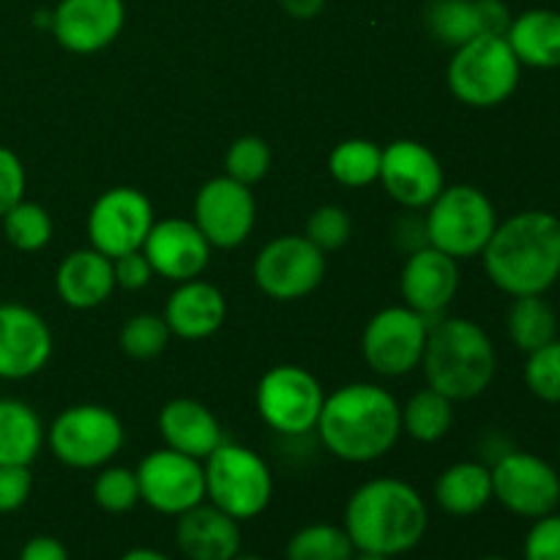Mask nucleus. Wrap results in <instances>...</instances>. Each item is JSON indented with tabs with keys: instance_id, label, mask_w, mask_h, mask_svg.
<instances>
[{
	"instance_id": "nucleus-1",
	"label": "nucleus",
	"mask_w": 560,
	"mask_h": 560,
	"mask_svg": "<svg viewBox=\"0 0 560 560\" xmlns=\"http://www.w3.org/2000/svg\"><path fill=\"white\" fill-rule=\"evenodd\" d=\"M481 262L487 279L509 299L545 295L560 282V219L541 208L503 219Z\"/></svg>"
},
{
	"instance_id": "nucleus-2",
	"label": "nucleus",
	"mask_w": 560,
	"mask_h": 560,
	"mask_svg": "<svg viewBox=\"0 0 560 560\" xmlns=\"http://www.w3.org/2000/svg\"><path fill=\"white\" fill-rule=\"evenodd\" d=\"M317 435L328 454L364 465L386 457L402 435L399 402L377 383H348L323 399Z\"/></svg>"
},
{
	"instance_id": "nucleus-3",
	"label": "nucleus",
	"mask_w": 560,
	"mask_h": 560,
	"mask_svg": "<svg viewBox=\"0 0 560 560\" xmlns=\"http://www.w3.org/2000/svg\"><path fill=\"white\" fill-rule=\"evenodd\" d=\"M430 512L413 485L402 479L364 481L345 506V525L350 541L361 552L397 558L416 550L424 539Z\"/></svg>"
},
{
	"instance_id": "nucleus-4",
	"label": "nucleus",
	"mask_w": 560,
	"mask_h": 560,
	"mask_svg": "<svg viewBox=\"0 0 560 560\" xmlns=\"http://www.w3.org/2000/svg\"><path fill=\"white\" fill-rule=\"evenodd\" d=\"M427 386L452 402H468L492 386L498 350L490 334L468 317H438L421 355Z\"/></svg>"
},
{
	"instance_id": "nucleus-5",
	"label": "nucleus",
	"mask_w": 560,
	"mask_h": 560,
	"mask_svg": "<svg viewBox=\"0 0 560 560\" xmlns=\"http://www.w3.org/2000/svg\"><path fill=\"white\" fill-rule=\"evenodd\" d=\"M523 66L509 47L506 36L479 33L454 49L446 69L448 91L459 104L474 109H492L517 93Z\"/></svg>"
},
{
	"instance_id": "nucleus-6",
	"label": "nucleus",
	"mask_w": 560,
	"mask_h": 560,
	"mask_svg": "<svg viewBox=\"0 0 560 560\" xmlns=\"http://www.w3.org/2000/svg\"><path fill=\"white\" fill-rule=\"evenodd\" d=\"M427 241L454 260L481 257L498 228V211L487 191L470 184L443 186L424 208Z\"/></svg>"
},
{
	"instance_id": "nucleus-7",
	"label": "nucleus",
	"mask_w": 560,
	"mask_h": 560,
	"mask_svg": "<svg viewBox=\"0 0 560 560\" xmlns=\"http://www.w3.org/2000/svg\"><path fill=\"white\" fill-rule=\"evenodd\" d=\"M206 498L244 523L260 517L273 498V474L266 459L241 443H222L206 457Z\"/></svg>"
},
{
	"instance_id": "nucleus-8",
	"label": "nucleus",
	"mask_w": 560,
	"mask_h": 560,
	"mask_svg": "<svg viewBox=\"0 0 560 560\" xmlns=\"http://www.w3.org/2000/svg\"><path fill=\"white\" fill-rule=\"evenodd\" d=\"M126 443L124 421L104 405L82 402L60 410L47 430V446L55 459L77 470L104 468Z\"/></svg>"
},
{
	"instance_id": "nucleus-9",
	"label": "nucleus",
	"mask_w": 560,
	"mask_h": 560,
	"mask_svg": "<svg viewBox=\"0 0 560 560\" xmlns=\"http://www.w3.org/2000/svg\"><path fill=\"white\" fill-rule=\"evenodd\" d=\"M320 381L299 364L271 366L255 392L257 413L273 432L288 438L306 435L317 427L323 410Z\"/></svg>"
},
{
	"instance_id": "nucleus-10",
	"label": "nucleus",
	"mask_w": 560,
	"mask_h": 560,
	"mask_svg": "<svg viewBox=\"0 0 560 560\" xmlns=\"http://www.w3.org/2000/svg\"><path fill=\"white\" fill-rule=\"evenodd\" d=\"M492 501L525 520H539L560 506V474L545 457L509 448L490 465Z\"/></svg>"
},
{
	"instance_id": "nucleus-11",
	"label": "nucleus",
	"mask_w": 560,
	"mask_h": 560,
	"mask_svg": "<svg viewBox=\"0 0 560 560\" xmlns=\"http://www.w3.org/2000/svg\"><path fill=\"white\" fill-rule=\"evenodd\" d=\"M432 323L410 306H386L364 328L361 353L366 366L383 377H402L421 366Z\"/></svg>"
},
{
	"instance_id": "nucleus-12",
	"label": "nucleus",
	"mask_w": 560,
	"mask_h": 560,
	"mask_svg": "<svg viewBox=\"0 0 560 560\" xmlns=\"http://www.w3.org/2000/svg\"><path fill=\"white\" fill-rule=\"evenodd\" d=\"M255 284L273 301H299L320 288L326 255L306 235H279L257 255Z\"/></svg>"
},
{
	"instance_id": "nucleus-13",
	"label": "nucleus",
	"mask_w": 560,
	"mask_h": 560,
	"mask_svg": "<svg viewBox=\"0 0 560 560\" xmlns=\"http://www.w3.org/2000/svg\"><path fill=\"white\" fill-rule=\"evenodd\" d=\"M135 474L140 501L164 517H180L206 501V468L189 454L156 448L137 465Z\"/></svg>"
},
{
	"instance_id": "nucleus-14",
	"label": "nucleus",
	"mask_w": 560,
	"mask_h": 560,
	"mask_svg": "<svg viewBox=\"0 0 560 560\" xmlns=\"http://www.w3.org/2000/svg\"><path fill=\"white\" fill-rule=\"evenodd\" d=\"M153 206L145 191L135 186H113L96 197L88 213V238L93 249L109 260L137 252L153 228Z\"/></svg>"
},
{
	"instance_id": "nucleus-15",
	"label": "nucleus",
	"mask_w": 560,
	"mask_h": 560,
	"mask_svg": "<svg viewBox=\"0 0 560 560\" xmlns=\"http://www.w3.org/2000/svg\"><path fill=\"white\" fill-rule=\"evenodd\" d=\"M213 249H235L252 235L257 222V200L252 186L238 184L230 175L206 180L195 197V219Z\"/></svg>"
},
{
	"instance_id": "nucleus-16",
	"label": "nucleus",
	"mask_w": 560,
	"mask_h": 560,
	"mask_svg": "<svg viewBox=\"0 0 560 560\" xmlns=\"http://www.w3.org/2000/svg\"><path fill=\"white\" fill-rule=\"evenodd\" d=\"M52 359V331L36 310L0 304V381H27Z\"/></svg>"
},
{
	"instance_id": "nucleus-17",
	"label": "nucleus",
	"mask_w": 560,
	"mask_h": 560,
	"mask_svg": "<svg viewBox=\"0 0 560 560\" xmlns=\"http://www.w3.org/2000/svg\"><path fill=\"white\" fill-rule=\"evenodd\" d=\"M377 180H383L392 200L408 211H424L446 186L438 156L416 140H394L383 148Z\"/></svg>"
},
{
	"instance_id": "nucleus-18",
	"label": "nucleus",
	"mask_w": 560,
	"mask_h": 560,
	"mask_svg": "<svg viewBox=\"0 0 560 560\" xmlns=\"http://www.w3.org/2000/svg\"><path fill=\"white\" fill-rule=\"evenodd\" d=\"M124 0H60L52 9V36L74 55L102 52L124 31Z\"/></svg>"
},
{
	"instance_id": "nucleus-19",
	"label": "nucleus",
	"mask_w": 560,
	"mask_h": 560,
	"mask_svg": "<svg viewBox=\"0 0 560 560\" xmlns=\"http://www.w3.org/2000/svg\"><path fill=\"white\" fill-rule=\"evenodd\" d=\"M399 293L405 306L435 323L459 293V260L435 246L410 252L399 273Z\"/></svg>"
},
{
	"instance_id": "nucleus-20",
	"label": "nucleus",
	"mask_w": 560,
	"mask_h": 560,
	"mask_svg": "<svg viewBox=\"0 0 560 560\" xmlns=\"http://www.w3.org/2000/svg\"><path fill=\"white\" fill-rule=\"evenodd\" d=\"M211 249L206 235L200 233L191 219H162L153 222L142 255L151 262L156 277L170 279V282H189L197 279L211 262Z\"/></svg>"
},
{
	"instance_id": "nucleus-21",
	"label": "nucleus",
	"mask_w": 560,
	"mask_h": 560,
	"mask_svg": "<svg viewBox=\"0 0 560 560\" xmlns=\"http://www.w3.org/2000/svg\"><path fill=\"white\" fill-rule=\"evenodd\" d=\"M162 317L170 334L186 339V342H197V339L213 337L222 328L224 317H228V301L217 284L202 282L197 277L189 282H178V288L170 293L167 304H164Z\"/></svg>"
},
{
	"instance_id": "nucleus-22",
	"label": "nucleus",
	"mask_w": 560,
	"mask_h": 560,
	"mask_svg": "<svg viewBox=\"0 0 560 560\" xmlns=\"http://www.w3.org/2000/svg\"><path fill=\"white\" fill-rule=\"evenodd\" d=\"M175 545L186 560H233L241 552V525L213 503H200L178 517Z\"/></svg>"
},
{
	"instance_id": "nucleus-23",
	"label": "nucleus",
	"mask_w": 560,
	"mask_h": 560,
	"mask_svg": "<svg viewBox=\"0 0 560 560\" xmlns=\"http://www.w3.org/2000/svg\"><path fill=\"white\" fill-rule=\"evenodd\" d=\"M115 288L118 284H115L113 260L93 246L69 252L55 273V290H58L60 301L80 312L107 304Z\"/></svg>"
},
{
	"instance_id": "nucleus-24",
	"label": "nucleus",
	"mask_w": 560,
	"mask_h": 560,
	"mask_svg": "<svg viewBox=\"0 0 560 560\" xmlns=\"http://www.w3.org/2000/svg\"><path fill=\"white\" fill-rule=\"evenodd\" d=\"M159 435L173 452L206 459L217 446H222V424L211 408L189 397L170 399L159 410Z\"/></svg>"
},
{
	"instance_id": "nucleus-25",
	"label": "nucleus",
	"mask_w": 560,
	"mask_h": 560,
	"mask_svg": "<svg viewBox=\"0 0 560 560\" xmlns=\"http://www.w3.org/2000/svg\"><path fill=\"white\" fill-rule=\"evenodd\" d=\"M506 42L523 69H560V11L528 9L512 20Z\"/></svg>"
},
{
	"instance_id": "nucleus-26",
	"label": "nucleus",
	"mask_w": 560,
	"mask_h": 560,
	"mask_svg": "<svg viewBox=\"0 0 560 560\" xmlns=\"http://www.w3.org/2000/svg\"><path fill=\"white\" fill-rule=\"evenodd\" d=\"M492 501V470L490 465L465 459L454 463L438 476L435 503L452 517H474L485 512Z\"/></svg>"
},
{
	"instance_id": "nucleus-27",
	"label": "nucleus",
	"mask_w": 560,
	"mask_h": 560,
	"mask_svg": "<svg viewBox=\"0 0 560 560\" xmlns=\"http://www.w3.org/2000/svg\"><path fill=\"white\" fill-rule=\"evenodd\" d=\"M47 443L36 408L22 399L0 397V465H33Z\"/></svg>"
},
{
	"instance_id": "nucleus-28",
	"label": "nucleus",
	"mask_w": 560,
	"mask_h": 560,
	"mask_svg": "<svg viewBox=\"0 0 560 560\" xmlns=\"http://www.w3.org/2000/svg\"><path fill=\"white\" fill-rule=\"evenodd\" d=\"M506 331L514 348L528 355L558 337V312L545 295H520L509 304Z\"/></svg>"
},
{
	"instance_id": "nucleus-29",
	"label": "nucleus",
	"mask_w": 560,
	"mask_h": 560,
	"mask_svg": "<svg viewBox=\"0 0 560 560\" xmlns=\"http://www.w3.org/2000/svg\"><path fill=\"white\" fill-rule=\"evenodd\" d=\"M399 410H402V432L419 443L443 441L454 427V402L430 386L416 392L408 402L399 405Z\"/></svg>"
},
{
	"instance_id": "nucleus-30",
	"label": "nucleus",
	"mask_w": 560,
	"mask_h": 560,
	"mask_svg": "<svg viewBox=\"0 0 560 560\" xmlns=\"http://www.w3.org/2000/svg\"><path fill=\"white\" fill-rule=\"evenodd\" d=\"M381 162L383 148L377 142L364 140V137H353V140H342L328 156V170H331L334 180L350 189H361L381 178Z\"/></svg>"
},
{
	"instance_id": "nucleus-31",
	"label": "nucleus",
	"mask_w": 560,
	"mask_h": 560,
	"mask_svg": "<svg viewBox=\"0 0 560 560\" xmlns=\"http://www.w3.org/2000/svg\"><path fill=\"white\" fill-rule=\"evenodd\" d=\"M355 547L342 525L312 523L295 530L288 541V560H350Z\"/></svg>"
},
{
	"instance_id": "nucleus-32",
	"label": "nucleus",
	"mask_w": 560,
	"mask_h": 560,
	"mask_svg": "<svg viewBox=\"0 0 560 560\" xmlns=\"http://www.w3.org/2000/svg\"><path fill=\"white\" fill-rule=\"evenodd\" d=\"M427 27L446 47H463L481 33L476 0H432L427 5Z\"/></svg>"
},
{
	"instance_id": "nucleus-33",
	"label": "nucleus",
	"mask_w": 560,
	"mask_h": 560,
	"mask_svg": "<svg viewBox=\"0 0 560 560\" xmlns=\"http://www.w3.org/2000/svg\"><path fill=\"white\" fill-rule=\"evenodd\" d=\"M3 235L16 252H42L52 241L55 224L44 206L31 200H20L14 208L0 217Z\"/></svg>"
},
{
	"instance_id": "nucleus-34",
	"label": "nucleus",
	"mask_w": 560,
	"mask_h": 560,
	"mask_svg": "<svg viewBox=\"0 0 560 560\" xmlns=\"http://www.w3.org/2000/svg\"><path fill=\"white\" fill-rule=\"evenodd\" d=\"M170 337H173V334H170L167 323H164L162 315L142 312V315L129 317V320L124 323L118 345L129 359L151 361L167 350Z\"/></svg>"
},
{
	"instance_id": "nucleus-35",
	"label": "nucleus",
	"mask_w": 560,
	"mask_h": 560,
	"mask_svg": "<svg viewBox=\"0 0 560 560\" xmlns=\"http://www.w3.org/2000/svg\"><path fill=\"white\" fill-rule=\"evenodd\" d=\"M268 170H271V148L257 135L238 137L224 153V175L244 186L260 184Z\"/></svg>"
},
{
	"instance_id": "nucleus-36",
	"label": "nucleus",
	"mask_w": 560,
	"mask_h": 560,
	"mask_svg": "<svg viewBox=\"0 0 560 560\" xmlns=\"http://www.w3.org/2000/svg\"><path fill=\"white\" fill-rule=\"evenodd\" d=\"M525 388L547 405H560V337L525 355Z\"/></svg>"
},
{
	"instance_id": "nucleus-37",
	"label": "nucleus",
	"mask_w": 560,
	"mask_h": 560,
	"mask_svg": "<svg viewBox=\"0 0 560 560\" xmlns=\"http://www.w3.org/2000/svg\"><path fill=\"white\" fill-rule=\"evenodd\" d=\"M93 503L107 514H126L140 503V485H137V474L129 468L104 465L98 470L96 481H93Z\"/></svg>"
},
{
	"instance_id": "nucleus-38",
	"label": "nucleus",
	"mask_w": 560,
	"mask_h": 560,
	"mask_svg": "<svg viewBox=\"0 0 560 560\" xmlns=\"http://www.w3.org/2000/svg\"><path fill=\"white\" fill-rule=\"evenodd\" d=\"M304 235L323 255H328V252H337L348 244L350 235H353V219L342 206H320L306 219Z\"/></svg>"
},
{
	"instance_id": "nucleus-39",
	"label": "nucleus",
	"mask_w": 560,
	"mask_h": 560,
	"mask_svg": "<svg viewBox=\"0 0 560 560\" xmlns=\"http://www.w3.org/2000/svg\"><path fill=\"white\" fill-rule=\"evenodd\" d=\"M525 560H560V514H545L534 520L523 545Z\"/></svg>"
},
{
	"instance_id": "nucleus-40",
	"label": "nucleus",
	"mask_w": 560,
	"mask_h": 560,
	"mask_svg": "<svg viewBox=\"0 0 560 560\" xmlns=\"http://www.w3.org/2000/svg\"><path fill=\"white\" fill-rule=\"evenodd\" d=\"M33 492L31 465H0V514L20 512Z\"/></svg>"
},
{
	"instance_id": "nucleus-41",
	"label": "nucleus",
	"mask_w": 560,
	"mask_h": 560,
	"mask_svg": "<svg viewBox=\"0 0 560 560\" xmlns=\"http://www.w3.org/2000/svg\"><path fill=\"white\" fill-rule=\"evenodd\" d=\"M25 164H22V159L11 148L0 145V217L20 200H25Z\"/></svg>"
},
{
	"instance_id": "nucleus-42",
	"label": "nucleus",
	"mask_w": 560,
	"mask_h": 560,
	"mask_svg": "<svg viewBox=\"0 0 560 560\" xmlns=\"http://www.w3.org/2000/svg\"><path fill=\"white\" fill-rule=\"evenodd\" d=\"M113 268H115V284L124 290H142L151 284L153 277H156L151 262H148V257L142 255V249L126 252V255L115 257Z\"/></svg>"
},
{
	"instance_id": "nucleus-43",
	"label": "nucleus",
	"mask_w": 560,
	"mask_h": 560,
	"mask_svg": "<svg viewBox=\"0 0 560 560\" xmlns=\"http://www.w3.org/2000/svg\"><path fill=\"white\" fill-rule=\"evenodd\" d=\"M476 11H479L481 33H492V36H506L509 25H512L514 14L503 0H476Z\"/></svg>"
},
{
	"instance_id": "nucleus-44",
	"label": "nucleus",
	"mask_w": 560,
	"mask_h": 560,
	"mask_svg": "<svg viewBox=\"0 0 560 560\" xmlns=\"http://www.w3.org/2000/svg\"><path fill=\"white\" fill-rule=\"evenodd\" d=\"M394 238H397L399 249L408 252V255L410 252L430 246V241H427L424 217H416L413 211L405 213V217L397 222V228H394Z\"/></svg>"
},
{
	"instance_id": "nucleus-45",
	"label": "nucleus",
	"mask_w": 560,
	"mask_h": 560,
	"mask_svg": "<svg viewBox=\"0 0 560 560\" xmlns=\"http://www.w3.org/2000/svg\"><path fill=\"white\" fill-rule=\"evenodd\" d=\"M16 560H69V550L55 536H33L22 545Z\"/></svg>"
},
{
	"instance_id": "nucleus-46",
	"label": "nucleus",
	"mask_w": 560,
	"mask_h": 560,
	"mask_svg": "<svg viewBox=\"0 0 560 560\" xmlns=\"http://www.w3.org/2000/svg\"><path fill=\"white\" fill-rule=\"evenodd\" d=\"M279 5L293 20H315L323 5H326V0H279Z\"/></svg>"
},
{
	"instance_id": "nucleus-47",
	"label": "nucleus",
	"mask_w": 560,
	"mask_h": 560,
	"mask_svg": "<svg viewBox=\"0 0 560 560\" xmlns=\"http://www.w3.org/2000/svg\"><path fill=\"white\" fill-rule=\"evenodd\" d=\"M120 560H170V558L164 556V552L151 550V547H135V550L124 552Z\"/></svg>"
},
{
	"instance_id": "nucleus-48",
	"label": "nucleus",
	"mask_w": 560,
	"mask_h": 560,
	"mask_svg": "<svg viewBox=\"0 0 560 560\" xmlns=\"http://www.w3.org/2000/svg\"><path fill=\"white\" fill-rule=\"evenodd\" d=\"M350 560H392V558L377 556V552H361V550H355V556L350 558Z\"/></svg>"
},
{
	"instance_id": "nucleus-49",
	"label": "nucleus",
	"mask_w": 560,
	"mask_h": 560,
	"mask_svg": "<svg viewBox=\"0 0 560 560\" xmlns=\"http://www.w3.org/2000/svg\"><path fill=\"white\" fill-rule=\"evenodd\" d=\"M233 560H266V558H260V556H249V552H238V556H235Z\"/></svg>"
},
{
	"instance_id": "nucleus-50",
	"label": "nucleus",
	"mask_w": 560,
	"mask_h": 560,
	"mask_svg": "<svg viewBox=\"0 0 560 560\" xmlns=\"http://www.w3.org/2000/svg\"><path fill=\"white\" fill-rule=\"evenodd\" d=\"M479 560H506V558H501V556H487V558H479Z\"/></svg>"
},
{
	"instance_id": "nucleus-51",
	"label": "nucleus",
	"mask_w": 560,
	"mask_h": 560,
	"mask_svg": "<svg viewBox=\"0 0 560 560\" xmlns=\"http://www.w3.org/2000/svg\"><path fill=\"white\" fill-rule=\"evenodd\" d=\"M558 454H560V435H558Z\"/></svg>"
}]
</instances>
